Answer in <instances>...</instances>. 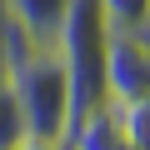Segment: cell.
<instances>
[{"instance_id": "cell-1", "label": "cell", "mask_w": 150, "mask_h": 150, "mask_svg": "<svg viewBox=\"0 0 150 150\" xmlns=\"http://www.w3.org/2000/svg\"><path fill=\"white\" fill-rule=\"evenodd\" d=\"M105 85H110V95L150 90V40H145V35H110Z\"/></svg>"}, {"instance_id": "cell-2", "label": "cell", "mask_w": 150, "mask_h": 150, "mask_svg": "<svg viewBox=\"0 0 150 150\" xmlns=\"http://www.w3.org/2000/svg\"><path fill=\"white\" fill-rule=\"evenodd\" d=\"M5 10H10V20H15L30 40L55 45V35H60V25H65V10H70V0H5Z\"/></svg>"}, {"instance_id": "cell-3", "label": "cell", "mask_w": 150, "mask_h": 150, "mask_svg": "<svg viewBox=\"0 0 150 150\" xmlns=\"http://www.w3.org/2000/svg\"><path fill=\"white\" fill-rule=\"evenodd\" d=\"M115 115H120V135H125V145L150 150V90L115 95Z\"/></svg>"}, {"instance_id": "cell-4", "label": "cell", "mask_w": 150, "mask_h": 150, "mask_svg": "<svg viewBox=\"0 0 150 150\" xmlns=\"http://www.w3.org/2000/svg\"><path fill=\"white\" fill-rule=\"evenodd\" d=\"M25 150V125H20V100H15V80L10 65L0 60V150Z\"/></svg>"}, {"instance_id": "cell-5", "label": "cell", "mask_w": 150, "mask_h": 150, "mask_svg": "<svg viewBox=\"0 0 150 150\" xmlns=\"http://www.w3.org/2000/svg\"><path fill=\"white\" fill-rule=\"evenodd\" d=\"M110 35H140L150 25V0H100Z\"/></svg>"}]
</instances>
